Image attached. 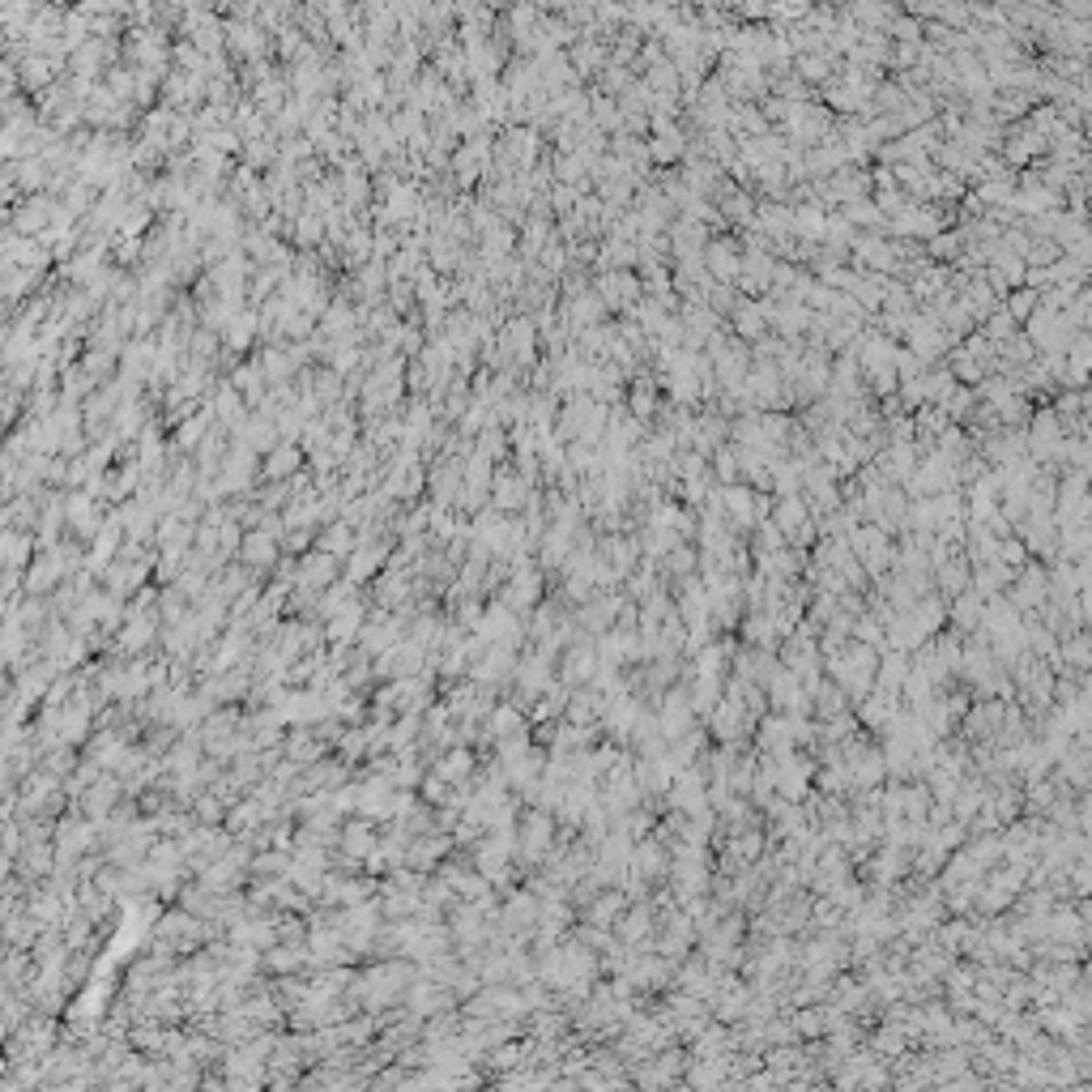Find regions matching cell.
<instances>
[{"label": "cell", "instance_id": "6da1fadb", "mask_svg": "<svg viewBox=\"0 0 1092 1092\" xmlns=\"http://www.w3.org/2000/svg\"><path fill=\"white\" fill-rule=\"evenodd\" d=\"M662 734L666 739H683L688 734V725H691V705L683 700V691H671V700H666V708H662Z\"/></svg>", "mask_w": 1092, "mask_h": 1092}, {"label": "cell", "instance_id": "7a4b0ae2", "mask_svg": "<svg viewBox=\"0 0 1092 1092\" xmlns=\"http://www.w3.org/2000/svg\"><path fill=\"white\" fill-rule=\"evenodd\" d=\"M700 802H705V790H700V781L696 777H679V790H674V807H683V811H700Z\"/></svg>", "mask_w": 1092, "mask_h": 1092}, {"label": "cell", "instance_id": "3957f363", "mask_svg": "<svg viewBox=\"0 0 1092 1092\" xmlns=\"http://www.w3.org/2000/svg\"><path fill=\"white\" fill-rule=\"evenodd\" d=\"M879 679H884V691H896L904 683V657H887L884 671H879Z\"/></svg>", "mask_w": 1092, "mask_h": 1092}, {"label": "cell", "instance_id": "277c9868", "mask_svg": "<svg viewBox=\"0 0 1092 1092\" xmlns=\"http://www.w3.org/2000/svg\"><path fill=\"white\" fill-rule=\"evenodd\" d=\"M589 671H594V653H589V649H572V653H568V679H577V674H581V679H589Z\"/></svg>", "mask_w": 1092, "mask_h": 1092}, {"label": "cell", "instance_id": "5b68a950", "mask_svg": "<svg viewBox=\"0 0 1092 1092\" xmlns=\"http://www.w3.org/2000/svg\"><path fill=\"white\" fill-rule=\"evenodd\" d=\"M645 922H653V918H649V909H636L628 918V926H623V939H640V935H645Z\"/></svg>", "mask_w": 1092, "mask_h": 1092}, {"label": "cell", "instance_id": "8992f818", "mask_svg": "<svg viewBox=\"0 0 1092 1092\" xmlns=\"http://www.w3.org/2000/svg\"><path fill=\"white\" fill-rule=\"evenodd\" d=\"M798 521H802V508H798V504H790V508H781V512H777V525H781V529H794Z\"/></svg>", "mask_w": 1092, "mask_h": 1092}]
</instances>
